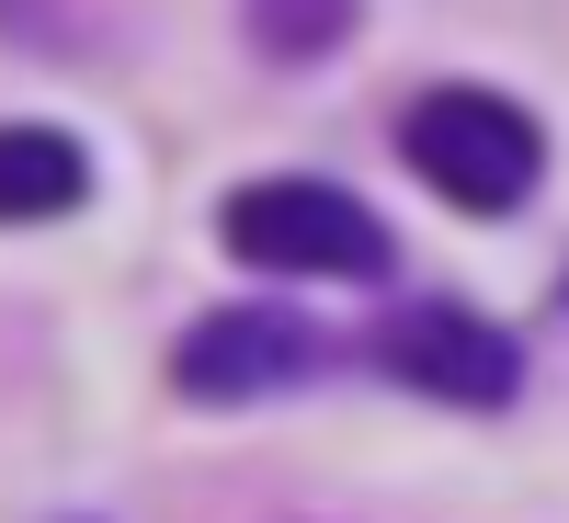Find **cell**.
I'll return each mask as SVG.
<instances>
[{
	"label": "cell",
	"instance_id": "obj_4",
	"mask_svg": "<svg viewBox=\"0 0 569 523\" xmlns=\"http://www.w3.org/2000/svg\"><path fill=\"white\" fill-rule=\"evenodd\" d=\"M330 364V330L308 308H217L171 342V388L206 399V410H240V399H284Z\"/></svg>",
	"mask_w": 569,
	"mask_h": 523
},
{
	"label": "cell",
	"instance_id": "obj_2",
	"mask_svg": "<svg viewBox=\"0 0 569 523\" xmlns=\"http://www.w3.org/2000/svg\"><path fill=\"white\" fill-rule=\"evenodd\" d=\"M217 240L240 251L251 273H342V284H376L388 273V228H376L365 194H342V182L319 171H262L228 194Z\"/></svg>",
	"mask_w": 569,
	"mask_h": 523
},
{
	"label": "cell",
	"instance_id": "obj_3",
	"mask_svg": "<svg viewBox=\"0 0 569 523\" xmlns=\"http://www.w3.org/2000/svg\"><path fill=\"white\" fill-rule=\"evenodd\" d=\"M376 364L399 375V388L445 399V410H512L525 388V342H512L501 319H479L467 296H410L376 319Z\"/></svg>",
	"mask_w": 569,
	"mask_h": 523
},
{
	"label": "cell",
	"instance_id": "obj_1",
	"mask_svg": "<svg viewBox=\"0 0 569 523\" xmlns=\"http://www.w3.org/2000/svg\"><path fill=\"white\" fill-rule=\"evenodd\" d=\"M399 160L433 182L445 205L512 217L547 182V125L512 103V91H490V80H445V91H421V103L399 114Z\"/></svg>",
	"mask_w": 569,
	"mask_h": 523
},
{
	"label": "cell",
	"instance_id": "obj_5",
	"mask_svg": "<svg viewBox=\"0 0 569 523\" xmlns=\"http://www.w3.org/2000/svg\"><path fill=\"white\" fill-rule=\"evenodd\" d=\"M69 205H91V149L69 125H0V228H58Z\"/></svg>",
	"mask_w": 569,
	"mask_h": 523
},
{
	"label": "cell",
	"instance_id": "obj_6",
	"mask_svg": "<svg viewBox=\"0 0 569 523\" xmlns=\"http://www.w3.org/2000/svg\"><path fill=\"white\" fill-rule=\"evenodd\" d=\"M353 34V0H251V46L262 58H330V46Z\"/></svg>",
	"mask_w": 569,
	"mask_h": 523
}]
</instances>
